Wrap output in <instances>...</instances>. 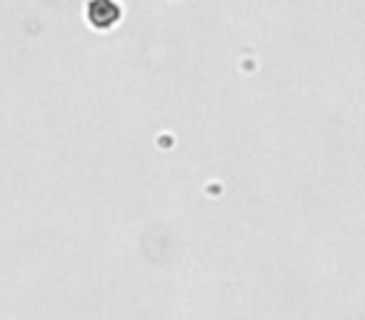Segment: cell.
<instances>
[{
	"mask_svg": "<svg viewBox=\"0 0 365 320\" xmlns=\"http://www.w3.org/2000/svg\"><path fill=\"white\" fill-rule=\"evenodd\" d=\"M118 18H120V8L113 0H91V6H88V21H91V26L106 31V28L115 26Z\"/></svg>",
	"mask_w": 365,
	"mask_h": 320,
	"instance_id": "1",
	"label": "cell"
}]
</instances>
